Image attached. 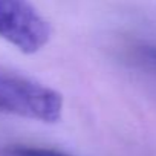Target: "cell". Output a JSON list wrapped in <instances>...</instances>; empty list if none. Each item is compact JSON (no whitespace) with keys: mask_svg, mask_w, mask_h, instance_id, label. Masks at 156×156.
<instances>
[{"mask_svg":"<svg viewBox=\"0 0 156 156\" xmlns=\"http://www.w3.org/2000/svg\"><path fill=\"white\" fill-rule=\"evenodd\" d=\"M0 38L35 54L51 38V26L29 0H0Z\"/></svg>","mask_w":156,"mask_h":156,"instance_id":"obj_2","label":"cell"},{"mask_svg":"<svg viewBox=\"0 0 156 156\" xmlns=\"http://www.w3.org/2000/svg\"><path fill=\"white\" fill-rule=\"evenodd\" d=\"M8 156H70L67 153L44 148V147H29V145H14L8 148Z\"/></svg>","mask_w":156,"mask_h":156,"instance_id":"obj_4","label":"cell"},{"mask_svg":"<svg viewBox=\"0 0 156 156\" xmlns=\"http://www.w3.org/2000/svg\"><path fill=\"white\" fill-rule=\"evenodd\" d=\"M63 112V97L31 78L0 72V113L41 122H57Z\"/></svg>","mask_w":156,"mask_h":156,"instance_id":"obj_1","label":"cell"},{"mask_svg":"<svg viewBox=\"0 0 156 156\" xmlns=\"http://www.w3.org/2000/svg\"><path fill=\"white\" fill-rule=\"evenodd\" d=\"M133 58L147 72L156 75V46L154 44H138L133 49Z\"/></svg>","mask_w":156,"mask_h":156,"instance_id":"obj_3","label":"cell"}]
</instances>
